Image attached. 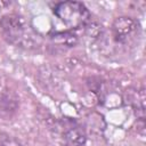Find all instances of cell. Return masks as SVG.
I'll return each instance as SVG.
<instances>
[{
    "label": "cell",
    "mask_w": 146,
    "mask_h": 146,
    "mask_svg": "<svg viewBox=\"0 0 146 146\" xmlns=\"http://www.w3.org/2000/svg\"><path fill=\"white\" fill-rule=\"evenodd\" d=\"M17 9V5L13 1H0L1 34L15 47L34 49L40 46L41 38Z\"/></svg>",
    "instance_id": "1"
},
{
    "label": "cell",
    "mask_w": 146,
    "mask_h": 146,
    "mask_svg": "<svg viewBox=\"0 0 146 146\" xmlns=\"http://www.w3.org/2000/svg\"><path fill=\"white\" fill-rule=\"evenodd\" d=\"M52 13L62 23H64V25L71 30L86 26L90 22L91 17L88 8L79 1L57 2L52 8Z\"/></svg>",
    "instance_id": "2"
},
{
    "label": "cell",
    "mask_w": 146,
    "mask_h": 146,
    "mask_svg": "<svg viewBox=\"0 0 146 146\" xmlns=\"http://www.w3.org/2000/svg\"><path fill=\"white\" fill-rule=\"evenodd\" d=\"M111 34L116 44L128 47L132 44L140 35V25L138 21L129 16H121L114 19L111 26Z\"/></svg>",
    "instance_id": "3"
},
{
    "label": "cell",
    "mask_w": 146,
    "mask_h": 146,
    "mask_svg": "<svg viewBox=\"0 0 146 146\" xmlns=\"http://www.w3.org/2000/svg\"><path fill=\"white\" fill-rule=\"evenodd\" d=\"M19 107V98L14 89L0 81V117L10 119Z\"/></svg>",
    "instance_id": "4"
},
{
    "label": "cell",
    "mask_w": 146,
    "mask_h": 146,
    "mask_svg": "<svg viewBox=\"0 0 146 146\" xmlns=\"http://www.w3.org/2000/svg\"><path fill=\"white\" fill-rule=\"evenodd\" d=\"M62 137L70 146H83L87 136L83 128L74 120H64L60 122Z\"/></svg>",
    "instance_id": "5"
},
{
    "label": "cell",
    "mask_w": 146,
    "mask_h": 146,
    "mask_svg": "<svg viewBox=\"0 0 146 146\" xmlns=\"http://www.w3.org/2000/svg\"><path fill=\"white\" fill-rule=\"evenodd\" d=\"M49 36H50V41L54 46L63 47V48H72L79 41L78 35L73 32H70V31L55 32V33H51Z\"/></svg>",
    "instance_id": "6"
},
{
    "label": "cell",
    "mask_w": 146,
    "mask_h": 146,
    "mask_svg": "<svg viewBox=\"0 0 146 146\" xmlns=\"http://www.w3.org/2000/svg\"><path fill=\"white\" fill-rule=\"evenodd\" d=\"M128 102L135 110L139 120H144L145 116V91L144 88L133 90L129 92Z\"/></svg>",
    "instance_id": "7"
},
{
    "label": "cell",
    "mask_w": 146,
    "mask_h": 146,
    "mask_svg": "<svg viewBox=\"0 0 146 146\" xmlns=\"http://www.w3.org/2000/svg\"><path fill=\"white\" fill-rule=\"evenodd\" d=\"M0 146H22L21 141L9 133H0Z\"/></svg>",
    "instance_id": "8"
}]
</instances>
